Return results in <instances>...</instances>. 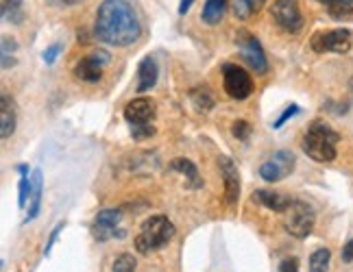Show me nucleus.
Instances as JSON below:
<instances>
[{"label":"nucleus","instance_id":"c9c22d12","mask_svg":"<svg viewBox=\"0 0 353 272\" xmlns=\"http://www.w3.org/2000/svg\"><path fill=\"white\" fill-rule=\"evenodd\" d=\"M264 3L266 0H251V7H253V13H257L262 7H264Z\"/></svg>","mask_w":353,"mask_h":272},{"label":"nucleus","instance_id":"cd10ccee","mask_svg":"<svg viewBox=\"0 0 353 272\" xmlns=\"http://www.w3.org/2000/svg\"><path fill=\"white\" fill-rule=\"evenodd\" d=\"M299 114V105H288L286 109H283V114L273 122V129H281L283 125H286V122L292 118V116H296Z\"/></svg>","mask_w":353,"mask_h":272},{"label":"nucleus","instance_id":"f704fd0d","mask_svg":"<svg viewBox=\"0 0 353 272\" xmlns=\"http://www.w3.org/2000/svg\"><path fill=\"white\" fill-rule=\"evenodd\" d=\"M194 0H181L179 3V16H185V13L190 11V7H192Z\"/></svg>","mask_w":353,"mask_h":272},{"label":"nucleus","instance_id":"4be33fe9","mask_svg":"<svg viewBox=\"0 0 353 272\" xmlns=\"http://www.w3.org/2000/svg\"><path fill=\"white\" fill-rule=\"evenodd\" d=\"M332 262V253L327 249H316L310 255V272H327Z\"/></svg>","mask_w":353,"mask_h":272},{"label":"nucleus","instance_id":"aec40b11","mask_svg":"<svg viewBox=\"0 0 353 272\" xmlns=\"http://www.w3.org/2000/svg\"><path fill=\"white\" fill-rule=\"evenodd\" d=\"M190 101H192L194 109L201 114H208L214 109V96L205 85H196L194 90H190Z\"/></svg>","mask_w":353,"mask_h":272},{"label":"nucleus","instance_id":"a878e982","mask_svg":"<svg viewBox=\"0 0 353 272\" xmlns=\"http://www.w3.org/2000/svg\"><path fill=\"white\" fill-rule=\"evenodd\" d=\"M114 272H135V260H133V255H129V253L118 255L116 262H114Z\"/></svg>","mask_w":353,"mask_h":272},{"label":"nucleus","instance_id":"bb28decb","mask_svg":"<svg viewBox=\"0 0 353 272\" xmlns=\"http://www.w3.org/2000/svg\"><path fill=\"white\" fill-rule=\"evenodd\" d=\"M325 9H327V13L334 20H349V18H353V7L351 5H330V7H325Z\"/></svg>","mask_w":353,"mask_h":272},{"label":"nucleus","instance_id":"5701e85b","mask_svg":"<svg viewBox=\"0 0 353 272\" xmlns=\"http://www.w3.org/2000/svg\"><path fill=\"white\" fill-rule=\"evenodd\" d=\"M29 198H31V179H29V172H22L20 183H18V205L26 207V200Z\"/></svg>","mask_w":353,"mask_h":272},{"label":"nucleus","instance_id":"9b49d317","mask_svg":"<svg viewBox=\"0 0 353 272\" xmlns=\"http://www.w3.org/2000/svg\"><path fill=\"white\" fill-rule=\"evenodd\" d=\"M294 155L290 151H277L260 166V176L266 183H279L294 170Z\"/></svg>","mask_w":353,"mask_h":272},{"label":"nucleus","instance_id":"6e6552de","mask_svg":"<svg viewBox=\"0 0 353 272\" xmlns=\"http://www.w3.org/2000/svg\"><path fill=\"white\" fill-rule=\"evenodd\" d=\"M236 44L240 50V57L249 63L251 70H255L257 74H266L268 72V59L264 54L262 44L257 42V37L251 35L249 31H238L236 33Z\"/></svg>","mask_w":353,"mask_h":272},{"label":"nucleus","instance_id":"f8f14e48","mask_svg":"<svg viewBox=\"0 0 353 272\" xmlns=\"http://www.w3.org/2000/svg\"><path fill=\"white\" fill-rule=\"evenodd\" d=\"M270 16L286 33H299L303 26V16L296 0H275L270 7Z\"/></svg>","mask_w":353,"mask_h":272},{"label":"nucleus","instance_id":"72a5a7b5","mask_svg":"<svg viewBox=\"0 0 353 272\" xmlns=\"http://www.w3.org/2000/svg\"><path fill=\"white\" fill-rule=\"evenodd\" d=\"M316 3L330 7V5H351L353 7V0H316Z\"/></svg>","mask_w":353,"mask_h":272},{"label":"nucleus","instance_id":"412c9836","mask_svg":"<svg viewBox=\"0 0 353 272\" xmlns=\"http://www.w3.org/2000/svg\"><path fill=\"white\" fill-rule=\"evenodd\" d=\"M0 13H3L5 22H11V24H22L24 22L22 0H3V5H0Z\"/></svg>","mask_w":353,"mask_h":272},{"label":"nucleus","instance_id":"39448f33","mask_svg":"<svg viewBox=\"0 0 353 272\" xmlns=\"http://www.w3.org/2000/svg\"><path fill=\"white\" fill-rule=\"evenodd\" d=\"M283 213H286V218H283V229H286L292 238L305 240L312 233V229H314V222H316V213L307 202L294 200Z\"/></svg>","mask_w":353,"mask_h":272},{"label":"nucleus","instance_id":"f3484780","mask_svg":"<svg viewBox=\"0 0 353 272\" xmlns=\"http://www.w3.org/2000/svg\"><path fill=\"white\" fill-rule=\"evenodd\" d=\"M42 192H44V179L42 170H33L31 174V198H29V213H26V222L37 218L39 207H42Z\"/></svg>","mask_w":353,"mask_h":272},{"label":"nucleus","instance_id":"1a4fd4ad","mask_svg":"<svg viewBox=\"0 0 353 272\" xmlns=\"http://www.w3.org/2000/svg\"><path fill=\"white\" fill-rule=\"evenodd\" d=\"M310 48L323 54V52H336L345 54L351 50V33L347 29H336V31H321L314 33L310 39Z\"/></svg>","mask_w":353,"mask_h":272},{"label":"nucleus","instance_id":"423d86ee","mask_svg":"<svg viewBox=\"0 0 353 272\" xmlns=\"http://www.w3.org/2000/svg\"><path fill=\"white\" fill-rule=\"evenodd\" d=\"M223 72V85L225 92L232 96L234 101H244L253 94V79L251 74L244 70L238 63H223L221 67Z\"/></svg>","mask_w":353,"mask_h":272},{"label":"nucleus","instance_id":"7c9ffc66","mask_svg":"<svg viewBox=\"0 0 353 272\" xmlns=\"http://www.w3.org/2000/svg\"><path fill=\"white\" fill-rule=\"evenodd\" d=\"M279 272H299V260L296 257H288L279 264Z\"/></svg>","mask_w":353,"mask_h":272},{"label":"nucleus","instance_id":"b1692460","mask_svg":"<svg viewBox=\"0 0 353 272\" xmlns=\"http://www.w3.org/2000/svg\"><path fill=\"white\" fill-rule=\"evenodd\" d=\"M229 3H232V13L238 20H247L253 13L251 0H229Z\"/></svg>","mask_w":353,"mask_h":272},{"label":"nucleus","instance_id":"c85d7f7f","mask_svg":"<svg viewBox=\"0 0 353 272\" xmlns=\"http://www.w3.org/2000/svg\"><path fill=\"white\" fill-rule=\"evenodd\" d=\"M63 227H65V222H59V224H55V229L50 231V236H48V240H46V249H44V255H46V257L50 255L52 247H55V242H57L59 233L63 231Z\"/></svg>","mask_w":353,"mask_h":272},{"label":"nucleus","instance_id":"2eb2a0df","mask_svg":"<svg viewBox=\"0 0 353 272\" xmlns=\"http://www.w3.org/2000/svg\"><path fill=\"white\" fill-rule=\"evenodd\" d=\"M253 200H257L266 209H273V211H279V213H283L294 202L290 196L281 194V192H270V189H255Z\"/></svg>","mask_w":353,"mask_h":272},{"label":"nucleus","instance_id":"ddd939ff","mask_svg":"<svg viewBox=\"0 0 353 272\" xmlns=\"http://www.w3.org/2000/svg\"><path fill=\"white\" fill-rule=\"evenodd\" d=\"M219 168H221L223 183H225V202L229 207H236L238 200H240V172H238V166L227 155H221L219 157Z\"/></svg>","mask_w":353,"mask_h":272},{"label":"nucleus","instance_id":"a211bd4d","mask_svg":"<svg viewBox=\"0 0 353 272\" xmlns=\"http://www.w3.org/2000/svg\"><path fill=\"white\" fill-rule=\"evenodd\" d=\"M170 172H181L185 179H188V185L192 187V189H201L203 187V179H201V174L196 170V166L190 159L185 157H176L170 166H168Z\"/></svg>","mask_w":353,"mask_h":272},{"label":"nucleus","instance_id":"0eeeda50","mask_svg":"<svg viewBox=\"0 0 353 272\" xmlns=\"http://www.w3.org/2000/svg\"><path fill=\"white\" fill-rule=\"evenodd\" d=\"M92 236L99 242H107V240H122L127 236V229L122 227V209L120 207H112V209H103L94 216L92 222Z\"/></svg>","mask_w":353,"mask_h":272},{"label":"nucleus","instance_id":"393cba45","mask_svg":"<svg viewBox=\"0 0 353 272\" xmlns=\"http://www.w3.org/2000/svg\"><path fill=\"white\" fill-rule=\"evenodd\" d=\"M232 135L236 140H240V142H247L249 138H251V125L247 120H236L234 125H232Z\"/></svg>","mask_w":353,"mask_h":272},{"label":"nucleus","instance_id":"f03ea898","mask_svg":"<svg viewBox=\"0 0 353 272\" xmlns=\"http://www.w3.org/2000/svg\"><path fill=\"white\" fill-rule=\"evenodd\" d=\"M338 140H341V135L330 125H325L323 120H314L303 135L301 148L310 159H314L319 163H332L338 155L336 151Z\"/></svg>","mask_w":353,"mask_h":272},{"label":"nucleus","instance_id":"6ab92c4d","mask_svg":"<svg viewBox=\"0 0 353 272\" xmlns=\"http://www.w3.org/2000/svg\"><path fill=\"white\" fill-rule=\"evenodd\" d=\"M227 3H229V0H205V5H203V13H201L203 22L210 24V26L219 24L223 20V16H225Z\"/></svg>","mask_w":353,"mask_h":272},{"label":"nucleus","instance_id":"f257e3e1","mask_svg":"<svg viewBox=\"0 0 353 272\" xmlns=\"http://www.w3.org/2000/svg\"><path fill=\"white\" fill-rule=\"evenodd\" d=\"M140 33V20L127 0H103L94 22V35L101 42L122 48L138 42Z\"/></svg>","mask_w":353,"mask_h":272},{"label":"nucleus","instance_id":"dca6fc26","mask_svg":"<svg viewBox=\"0 0 353 272\" xmlns=\"http://www.w3.org/2000/svg\"><path fill=\"white\" fill-rule=\"evenodd\" d=\"M13 131H16V107H13V101L3 94L0 98V138L9 140Z\"/></svg>","mask_w":353,"mask_h":272},{"label":"nucleus","instance_id":"c756f323","mask_svg":"<svg viewBox=\"0 0 353 272\" xmlns=\"http://www.w3.org/2000/svg\"><path fill=\"white\" fill-rule=\"evenodd\" d=\"M59 50H61V44H52V46H48V48L44 50V54H42L44 63H46V65H52V63H55V59L59 57Z\"/></svg>","mask_w":353,"mask_h":272},{"label":"nucleus","instance_id":"473e14b6","mask_svg":"<svg viewBox=\"0 0 353 272\" xmlns=\"http://www.w3.org/2000/svg\"><path fill=\"white\" fill-rule=\"evenodd\" d=\"M48 3L55 5V7H74V5L85 3V0H48Z\"/></svg>","mask_w":353,"mask_h":272},{"label":"nucleus","instance_id":"4468645a","mask_svg":"<svg viewBox=\"0 0 353 272\" xmlns=\"http://www.w3.org/2000/svg\"><path fill=\"white\" fill-rule=\"evenodd\" d=\"M157 76H159V67H157V61L148 54V57H144L138 65V90L140 94L153 90L155 83H157Z\"/></svg>","mask_w":353,"mask_h":272},{"label":"nucleus","instance_id":"7ed1b4c3","mask_svg":"<svg viewBox=\"0 0 353 272\" xmlns=\"http://www.w3.org/2000/svg\"><path fill=\"white\" fill-rule=\"evenodd\" d=\"M176 229L166 216H151L142 222L138 236H135V251L140 255H151L159 249H164L166 244L174 238Z\"/></svg>","mask_w":353,"mask_h":272},{"label":"nucleus","instance_id":"20e7f679","mask_svg":"<svg viewBox=\"0 0 353 272\" xmlns=\"http://www.w3.org/2000/svg\"><path fill=\"white\" fill-rule=\"evenodd\" d=\"M157 116V105L151 98H135L125 107V120L129 122L133 140H148L155 135L153 120Z\"/></svg>","mask_w":353,"mask_h":272},{"label":"nucleus","instance_id":"2f4dec72","mask_svg":"<svg viewBox=\"0 0 353 272\" xmlns=\"http://www.w3.org/2000/svg\"><path fill=\"white\" fill-rule=\"evenodd\" d=\"M343 262L345 264H351L353 262V240H349L343 249Z\"/></svg>","mask_w":353,"mask_h":272},{"label":"nucleus","instance_id":"9d476101","mask_svg":"<svg viewBox=\"0 0 353 272\" xmlns=\"http://www.w3.org/2000/svg\"><path fill=\"white\" fill-rule=\"evenodd\" d=\"M110 59L112 57L107 50H92L74 63V79L83 81V83H99L103 79V67L110 63Z\"/></svg>","mask_w":353,"mask_h":272}]
</instances>
